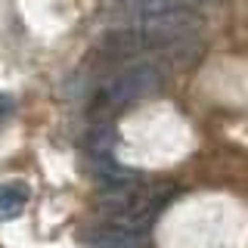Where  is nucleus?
I'll return each mask as SVG.
<instances>
[{
  "mask_svg": "<svg viewBox=\"0 0 248 248\" xmlns=\"http://www.w3.org/2000/svg\"><path fill=\"white\" fill-rule=\"evenodd\" d=\"M158 87H161V68L155 62H137V65H127L124 72L112 75L99 87L96 106L99 108H121V106H130L137 99L149 96Z\"/></svg>",
  "mask_w": 248,
  "mask_h": 248,
  "instance_id": "obj_1",
  "label": "nucleus"
},
{
  "mask_svg": "<svg viewBox=\"0 0 248 248\" xmlns=\"http://www.w3.org/2000/svg\"><path fill=\"white\" fill-rule=\"evenodd\" d=\"M84 248H140V242L127 232L115 230V227H103V230H93L84 239Z\"/></svg>",
  "mask_w": 248,
  "mask_h": 248,
  "instance_id": "obj_2",
  "label": "nucleus"
},
{
  "mask_svg": "<svg viewBox=\"0 0 248 248\" xmlns=\"http://www.w3.org/2000/svg\"><path fill=\"white\" fill-rule=\"evenodd\" d=\"M137 16H152V13H170V10H192V6L211 3V0H127Z\"/></svg>",
  "mask_w": 248,
  "mask_h": 248,
  "instance_id": "obj_3",
  "label": "nucleus"
},
{
  "mask_svg": "<svg viewBox=\"0 0 248 248\" xmlns=\"http://www.w3.org/2000/svg\"><path fill=\"white\" fill-rule=\"evenodd\" d=\"M28 202V186L25 183H6L0 186V217H16Z\"/></svg>",
  "mask_w": 248,
  "mask_h": 248,
  "instance_id": "obj_4",
  "label": "nucleus"
},
{
  "mask_svg": "<svg viewBox=\"0 0 248 248\" xmlns=\"http://www.w3.org/2000/svg\"><path fill=\"white\" fill-rule=\"evenodd\" d=\"M13 96H0V121L6 118V115H13Z\"/></svg>",
  "mask_w": 248,
  "mask_h": 248,
  "instance_id": "obj_5",
  "label": "nucleus"
}]
</instances>
